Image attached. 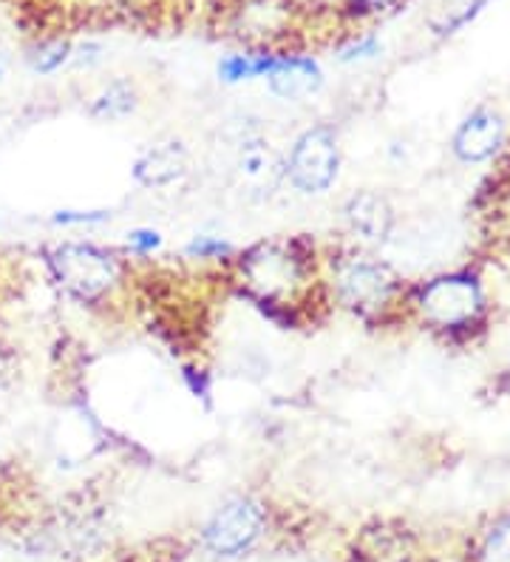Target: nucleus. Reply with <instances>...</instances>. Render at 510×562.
Returning <instances> with one entry per match:
<instances>
[{"label": "nucleus", "mask_w": 510, "mask_h": 562, "mask_svg": "<svg viewBox=\"0 0 510 562\" xmlns=\"http://www.w3.org/2000/svg\"><path fill=\"white\" fill-rule=\"evenodd\" d=\"M48 270L66 293L80 302H97L120 276L116 261L94 245H57L48 254Z\"/></svg>", "instance_id": "1"}, {"label": "nucleus", "mask_w": 510, "mask_h": 562, "mask_svg": "<svg viewBox=\"0 0 510 562\" xmlns=\"http://www.w3.org/2000/svg\"><path fill=\"white\" fill-rule=\"evenodd\" d=\"M485 295L479 279L471 273H449L431 279L420 290V310L426 322L442 329L468 327L483 313Z\"/></svg>", "instance_id": "2"}, {"label": "nucleus", "mask_w": 510, "mask_h": 562, "mask_svg": "<svg viewBox=\"0 0 510 562\" xmlns=\"http://www.w3.org/2000/svg\"><path fill=\"white\" fill-rule=\"evenodd\" d=\"M338 139L329 128H309L295 139L284 173L298 191L324 193L338 177Z\"/></svg>", "instance_id": "3"}, {"label": "nucleus", "mask_w": 510, "mask_h": 562, "mask_svg": "<svg viewBox=\"0 0 510 562\" xmlns=\"http://www.w3.org/2000/svg\"><path fill=\"white\" fill-rule=\"evenodd\" d=\"M261 531H264V512L259 503L236 497L207 520L202 540L216 557H241L259 542Z\"/></svg>", "instance_id": "4"}, {"label": "nucleus", "mask_w": 510, "mask_h": 562, "mask_svg": "<svg viewBox=\"0 0 510 562\" xmlns=\"http://www.w3.org/2000/svg\"><path fill=\"white\" fill-rule=\"evenodd\" d=\"M245 284L261 302H279L298 281V261L279 245H259L241 261Z\"/></svg>", "instance_id": "5"}, {"label": "nucleus", "mask_w": 510, "mask_h": 562, "mask_svg": "<svg viewBox=\"0 0 510 562\" xmlns=\"http://www.w3.org/2000/svg\"><path fill=\"white\" fill-rule=\"evenodd\" d=\"M340 302L358 313L386 307L397 290V276L381 261H352L338 279Z\"/></svg>", "instance_id": "6"}, {"label": "nucleus", "mask_w": 510, "mask_h": 562, "mask_svg": "<svg viewBox=\"0 0 510 562\" xmlns=\"http://www.w3.org/2000/svg\"><path fill=\"white\" fill-rule=\"evenodd\" d=\"M233 177H236V186L241 188L250 196H270L275 188H279L284 173V162L270 145L261 143V139H252V143L241 145L238 151L236 165H233Z\"/></svg>", "instance_id": "7"}, {"label": "nucleus", "mask_w": 510, "mask_h": 562, "mask_svg": "<svg viewBox=\"0 0 510 562\" xmlns=\"http://www.w3.org/2000/svg\"><path fill=\"white\" fill-rule=\"evenodd\" d=\"M505 123L497 111L476 109L474 114L463 120V125L454 134V154L463 162H485L502 148Z\"/></svg>", "instance_id": "8"}, {"label": "nucleus", "mask_w": 510, "mask_h": 562, "mask_svg": "<svg viewBox=\"0 0 510 562\" xmlns=\"http://www.w3.org/2000/svg\"><path fill=\"white\" fill-rule=\"evenodd\" d=\"M347 222L352 234L366 245H383L395 227V211L381 193L363 191L354 193L347 205Z\"/></svg>", "instance_id": "9"}, {"label": "nucleus", "mask_w": 510, "mask_h": 562, "mask_svg": "<svg viewBox=\"0 0 510 562\" xmlns=\"http://www.w3.org/2000/svg\"><path fill=\"white\" fill-rule=\"evenodd\" d=\"M267 80H270L272 94L284 97V100H301V97L315 94L324 86V71L313 57H279Z\"/></svg>", "instance_id": "10"}, {"label": "nucleus", "mask_w": 510, "mask_h": 562, "mask_svg": "<svg viewBox=\"0 0 510 562\" xmlns=\"http://www.w3.org/2000/svg\"><path fill=\"white\" fill-rule=\"evenodd\" d=\"M188 173V151L182 143H162L136 159L134 177L145 188H165Z\"/></svg>", "instance_id": "11"}, {"label": "nucleus", "mask_w": 510, "mask_h": 562, "mask_svg": "<svg viewBox=\"0 0 510 562\" xmlns=\"http://www.w3.org/2000/svg\"><path fill=\"white\" fill-rule=\"evenodd\" d=\"M136 109V91L131 82L114 80L109 89L102 91L91 105V117L97 120H120L128 117L131 111Z\"/></svg>", "instance_id": "12"}, {"label": "nucleus", "mask_w": 510, "mask_h": 562, "mask_svg": "<svg viewBox=\"0 0 510 562\" xmlns=\"http://www.w3.org/2000/svg\"><path fill=\"white\" fill-rule=\"evenodd\" d=\"M275 55H230L218 63V77L225 82H245L256 77H267L275 69Z\"/></svg>", "instance_id": "13"}, {"label": "nucleus", "mask_w": 510, "mask_h": 562, "mask_svg": "<svg viewBox=\"0 0 510 562\" xmlns=\"http://www.w3.org/2000/svg\"><path fill=\"white\" fill-rule=\"evenodd\" d=\"M479 562H510V517L490 528L479 551Z\"/></svg>", "instance_id": "14"}, {"label": "nucleus", "mask_w": 510, "mask_h": 562, "mask_svg": "<svg viewBox=\"0 0 510 562\" xmlns=\"http://www.w3.org/2000/svg\"><path fill=\"white\" fill-rule=\"evenodd\" d=\"M68 60H71V46L68 43H52V46L41 48V55L34 57V69L41 75H55Z\"/></svg>", "instance_id": "15"}, {"label": "nucleus", "mask_w": 510, "mask_h": 562, "mask_svg": "<svg viewBox=\"0 0 510 562\" xmlns=\"http://www.w3.org/2000/svg\"><path fill=\"white\" fill-rule=\"evenodd\" d=\"M485 7H488V0H471L468 7H463V12H456L454 18H445V23H434V32L440 37L456 35V32H460L463 26H468V23L474 21L476 14L483 12Z\"/></svg>", "instance_id": "16"}, {"label": "nucleus", "mask_w": 510, "mask_h": 562, "mask_svg": "<svg viewBox=\"0 0 510 562\" xmlns=\"http://www.w3.org/2000/svg\"><path fill=\"white\" fill-rule=\"evenodd\" d=\"M383 52V43L377 41V35H363L358 41L349 43L347 48H340V63H358L369 60V57H377Z\"/></svg>", "instance_id": "17"}, {"label": "nucleus", "mask_w": 510, "mask_h": 562, "mask_svg": "<svg viewBox=\"0 0 510 562\" xmlns=\"http://www.w3.org/2000/svg\"><path fill=\"white\" fill-rule=\"evenodd\" d=\"M233 247L225 239H216V236H196V239L188 245V254L199 256V259H222V256L230 254Z\"/></svg>", "instance_id": "18"}, {"label": "nucleus", "mask_w": 510, "mask_h": 562, "mask_svg": "<svg viewBox=\"0 0 510 562\" xmlns=\"http://www.w3.org/2000/svg\"><path fill=\"white\" fill-rule=\"evenodd\" d=\"M109 211H57L52 220L55 225H100V222H109Z\"/></svg>", "instance_id": "19"}, {"label": "nucleus", "mask_w": 510, "mask_h": 562, "mask_svg": "<svg viewBox=\"0 0 510 562\" xmlns=\"http://www.w3.org/2000/svg\"><path fill=\"white\" fill-rule=\"evenodd\" d=\"M131 247H134L136 254H150V250H157L162 245V236L157 231H148V227H139V231H131L128 234Z\"/></svg>", "instance_id": "20"}, {"label": "nucleus", "mask_w": 510, "mask_h": 562, "mask_svg": "<svg viewBox=\"0 0 510 562\" xmlns=\"http://www.w3.org/2000/svg\"><path fill=\"white\" fill-rule=\"evenodd\" d=\"M352 7L363 9V12H388V9H397L403 0H349Z\"/></svg>", "instance_id": "21"}]
</instances>
